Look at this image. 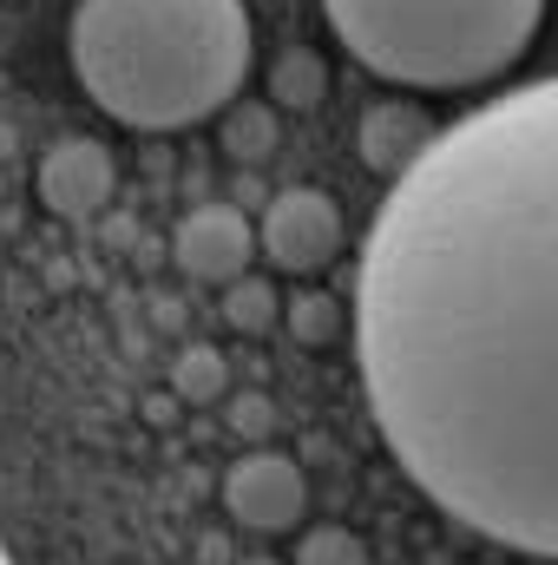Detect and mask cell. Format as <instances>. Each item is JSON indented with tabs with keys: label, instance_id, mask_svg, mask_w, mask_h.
<instances>
[{
	"label": "cell",
	"instance_id": "obj_1",
	"mask_svg": "<svg viewBox=\"0 0 558 565\" xmlns=\"http://www.w3.org/2000/svg\"><path fill=\"white\" fill-rule=\"evenodd\" d=\"M355 362L440 513L558 559V73L395 171L355 270Z\"/></svg>",
	"mask_w": 558,
	"mask_h": 565
},
{
	"label": "cell",
	"instance_id": "obj_2",
	"mask_svg": "<svg viewBox=\"0 0 558 565\" xmlns=\"http://www.w3.org/2000/svg\"><path fill=\"white\" fill-rule=\"evenodd\" d=\"M244 0H79L66 20L73 79L132 132H184L250 79Z\"/></svg>",
	"mask_w": 558,
	"mask_h": 565
},
{
	"label": "cell",
	"instance_id": "obj_3",
	"mask_svg": "<svg viewBox=\"0 0 558 565\" xmlns=\"http://www.w3.org/2000/svg\"><path fill=\"white\" fill-rule=\"evenodd\" d=\"M355 66L415 93L500 79L539 33L546 0H322Z\"/></svg>",
	"mask_w": 558,
	"mask_h": 565
},
{
	"label": "cell",
	"instance_id": "obj_4",
	"mask_svg": "<svg viewBox=\"0 0 558 565\" xmlns=\"http://www.w3.org/2000/svg\"><path fill=\"white\" fill-rule=\"evenodd\" d=\"M348 244V224H342V204L315 184H289L270 198L264 224H257V250L277 264L282 277H322Z\"/></svg>",
	"mask_w": 558,
	"mask_h": 565
},
{
	"label": "cell",
	"instance_id": "obj_5",
	"mask_svg": "<svg viewBox=\"0 0 558 565\" xmlns=\"http://www.w3.org/2000/svg\"><path fill=\"white\" fill-rule=\"evenodd\" d=\"M224 507H230V520L250 526V533H296L302 513H309V480H302V467H296L289 454L257 447V454L230 460V473H224Z\"/></svg>",
	"mask_w": 558,
	"mask_h": 565
},
{
	"label": "cell",
	"instance_id": "obj_6",
	"mask_svg": "<svg viewBox=\"0 0 558 565\" xmlns=\"http://www.w3.org/2000/svg\"><path fill=\"white\" fill-rule=\"evenodd\" d=\"M171 257L191 282H211V289H230V282L250 277V257H257V224L237 211V204H197L191 217H178L171 231Z\"/></svg>",
	"mask_w": 558,
	"mask_h": 565
},
{
	"label": "cell",
	"instance_id": "obj_7",
	"mask_svg": "<svg viewBox=\"0 0 558 565\" xmlns=\"http://www.w3.org/2000/svg\"><path fill=\"white\" fill-rule=\"evenodd\" d=\"M112 184H119L112 151L93 145V139H66L40 158V198H46V211H60V217H93V211L112 198Z\"/></svg>",
	"mask_w": 558,
	"mask_h": 565
},
{
	"label": "cell",
	"instance_id": "obj_8",
	"mask_svg": "<svg viewBox=\"0 0 558 565\" xmlns=\"http://www.w3.org/2000/svg\"><path fill=\"white\" fill-rule=\"evenodd\" d=\"M296 565H368V546L348 526H309L296 546Z\"/></svg>",
	"mask_w": 558,
	"mask_h": 565
},
{
	"label": "cell",
	"instance_id": "obj_9",
	"mask_svg": "<svg viewBox=\"0 0 558 565\" xmlns=\"http://www.w3.org/2000/svg\"><path fill=\"white\" fill-rule=\"evenodd\" d=\"M270 309H277V302H270V289H264V282H230V289H224V316H230V329H250V335H257V329H270Z\"/></svg>",
	"mask_w": 558,
	"mask_h": 565
},
{
	"label": "cell",
	"instance_id": "obj_10",
	"mask_svg": "<svg viewBox=\"0 0 558 565\" xmlns=\"http://www.w3.org/2000/svg\"><path fill=\"white\" fill-rule=\"evenodd\" d=\"M178 388L211 395V388H217V355H211V349H191V355H184V369H178Z\"/></svg>",
	"mask_w": 558,
	"mask_h": 565
}]
</instances>
